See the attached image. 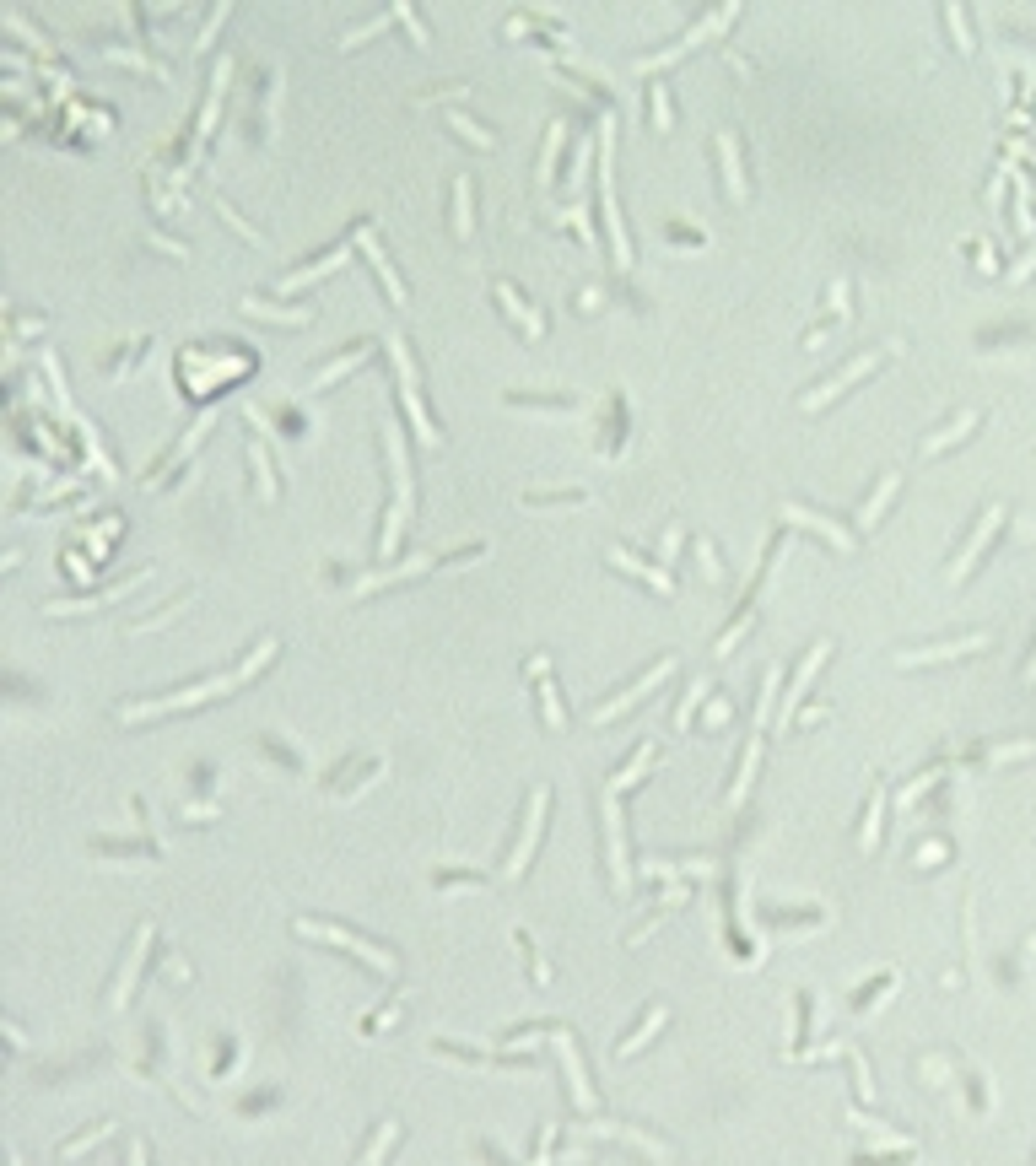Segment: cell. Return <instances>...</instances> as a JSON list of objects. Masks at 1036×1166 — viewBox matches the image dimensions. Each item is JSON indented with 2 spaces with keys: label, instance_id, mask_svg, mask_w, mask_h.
Listing matches in <instances>:
<instances>
[{
  "label": "cell",
  "instance_id": "cell-14",
  "mask_svg": "<svg viewBox=\"0 0 1036 1166\" xmlns=\"http://www.w3.org/2000/svg\"><path fill=\"white\" fill-rule=\"evenodd\" d=\"M152 940H157V923H141V929H135V946H130V956H125V967H119L114 988H108V1009H125L130 1005V988H135V977H141V961H146Z\"/></svg>",
  "mask_w": 1036,
  "mask_h": 1166
},
{
  "label": "cell",
  "instance_id": "cell-22",
  "mask_svg": "<svg viewBox=\"0 0 1036 1166\" xmlns=\"http://www.w3.org/2000/svg\"><path fill=\"white\" fill-rule=\"evenodd\" d=\"M238 308H243L249 319H276V324H314V308H308V303H303V308H297V303H270V297H259V292H243V297H238Z\"/></svg>",
  "mask_w": 1036,
  "mask_h": 1166
},
{
  "label": "cell",
  "instance_id": "cell-36",
  "mask_svg": "<svg viewBox=\"0 0 1036 1166\" xmlns=\"http://www.w3.org/2000/svg\"><path fill=\"white\" fill-rule=\"evenodd\" d=\"M648 103H654V130L669 135V130H675V97H669V87L654 81V87H648Z\"/></svg>",
  "mask_w": 1036,
  "mask_h": 1166
},
{
  "label": "cell",
  "instance_id": "cell-18",
  "mask_svg": "<svg viewBox=\"0 0 1036 1166\" xmlns=\"http://www.w3.org/2000/svg\"><path fill=\"white\" fill-rule=\"evenodd\" d=\"M556 1053H562V1064H567V1085H572V1102H578V1112H594V1085H589V1070H583V1059H578V1042H572V1032H567V1026H556Z\"/></svg>",
  "mask_w": 1036,
  "mask_h": 1166
},
{
  "label": "cell",
  "instance_id": "cell-49",
  "mask_svg": "<svg viewBox=\"0 0 1036 1166\" xmlns=\"http://www.w3.org/2000/svg\"><path fill=\"white\" fill-rule=\"evenodd\" d=\"M221 22H227V6H217V11H211V22L200 28V38H194V55H206V49H211V38H217Z\"/></svg>",
  "mask_w": 1036,
  "mask_h": 1166
},
{
  "label": "cell",
  "instance_id": "cell-23",
  "mask_svg": "<svg viewBox=\"0 0 1036 1166\" xmlns=\"http://www.w3.org/2000/svg\"><path fill=\"white\" fill-rule=\"evenodd\" d=\"M373 351H378V341H356V346H345V357H335V362H324V368H318L314 379H308V389H314V395H324L330 383H341L345 373H356V368H362V362H368Z\"/></svg>",
  "mask_w": 1036,
  "mask_h": 1166
},
{
  "label": "cell",
  "instance_id": "cell-38",
  "mask_svg": "<svg viewBox=\"0 0 1036 1166\" xmlns=\"http://www.w3.org/2000/svg\"><path fill=\"white\" fill-rule=\"evenodd\" d=\"M389 11H394V22L410 32V44H416V49H427V44H432V38H427V22L416 17V6H410V0H394Z\"/></svg>",
  "mask_w": 1036,
  "mask_h": 1166
},
{
  "label": "cell",
  "instance_id": "cell-3",
  "mask_svg": "<svg viewBox=\"0 0 1036 1166\" xmlns=\"http://www.w3.org/2000/svg\"><path fill=\"white\" fill-rule=\"evenodd\" d=\"M389 362L400 373V406H406L410 427H416V443L421 448H443V427L432 421V410L421 406V373H416V357H410L406 335H389Z\"/></svg>",
  "mask_w": 1036,
  "mask_h": 1166
},
{
  "label": "cell",
  "instance_id": "cell-35",
  "mask_svg": "<svg viewBox=\"0 0 1036 1166\" xmlns=\"http://www.w3.org/2000/svg\"><path fill=\"white\" fill-rule=\"evenodd\" d=\"M880 816H885V788L875 784V794H869V810H864V826H858V843H864V853L880 843Z\"/></svg>",
  "mask_w": 1036,
  "mask_h": 1166
},
{
  "label": "cell",
  "instance_id": "cell-7",
  "mask_svg": "<svg viewBox=\"0 0 1036 1166\" xmlns=\"http://www.w3.org/2000/svg\"><path fill=\"white\" fill-rule=\"evenodd\" d=\"M734 17H740V6H713V11H707V17H702L696 28H686V32H680V38H675L669 49H659V55H643V60H637V70H659V65L680 60V55H686V49H696L702 38H713V32H723V28H729V22H734Z\"/></svg>",
  "mask_w": 1036,
  "mask_h": 1166
},
{
  "label": "cell",
  "instance_id": "cell-6",
  "mask_svg": "<svg viewBox=\"0 0 1036 1166\" xmlns=\"http://www.w3.org/2000/svg\"><path fill=\"white\" fill-rule=\"evenodd\" d=\"M669 675H675V654H659V659H654V670H643L637 681H627V686L610 696V702H599L589 719H594V724H610V719H621V713H627V708H637V702H643L648 692H659Z\"/></svg>",
  "mask_w": 1036,
  "mask_h": 1166
},
{
  "label": "cell",
  "instance_id": "cell-1",
  "mask_svg": "<svg viewBox=\"0 0 1036 1166\" xmlns=\"http://www.w3.org/2000/svg\"><path fill=\"white\" fill-rule=\"evenodd\" d=\"M383 433V454H389V475H394V503L383 508V530H378V557H394V545L410 524V508H416V475H410V454H406V433L394 416L378 421Z\"/></svg>",
  "mask_w": 1036,
  "mask_h": 1166
},
{
  "label": "cell",
  "instance_id": "cell-9",
  "mask_svg": "<svg viewBox=\"0 0 1036 1166\" xmlns=\"http://www.w3.org/2000/svg\"><path fill=\"white\" fill-rule=\"evenodd\" d=\"M297 934H314V940H330V946L356 950L373 972H394V956H389L383 946H373V940H362L356 929H341V923H303V918H297Z\"/></svg>",
  "mask_w": 1036,
  "mask_h": 1166
},
{
  "label": "cell",
  "instance_id": "cell-21",
  "mask_svg": "<svg viewBox=\"0 0 1036 1166\" xmlns=\"http://www.w3.org/2000/svg\"><path fill=\"white\" fill-rule=\"evenodd\" d=\"M351 244H356V238H335V244H330V249L318 254V259H308L303 270H292V276H281V292H303V286H308V282H318V276H330V270L341 265L345 254H351Z\"/></svg>",
  "mask_w": 1036,
  "mask_h": 1166
},
{
  "label": "cell",
  "instance_id": "cell-55",
  "mask_svg": "<svg viewBox=\"0 0 1036 1166\" xmlns=\"http://www.w3.org/2000/svg\"><path fill=\"white\" fill-rule=\"evenodd\" d=\"M1026 681H1036V659H1031V664H1026Z\"/></svg>",
  "mask_w": 1036,
  "mask_h": 1166
},
{
  "label": "cell",
  "instance_id": "cell-11",
  "mask_svg": "<svg viewBox=\"0 0 1036 1166\" xmlns=\"http://www.w3.org/2000/svg\"><path fill=\"white\" fill-rule=\"evenodd\" d=\"M351 238H356V249H362V259H368V265H373V276H378V286H383V292H389V303H394V308H400V303H406L410 292H406V282H400V270H394V265H389V254H383V244H378L373 221L362 217V221H356V232H351Z\"/></svg>",
  "mask_w": 1036,
  "mask_h": 1166
},
{
  "label": "cell",
  "instance_id": "cell-52",
  "mask_svg": "<svg viewBox=\"0 0 1036 1166\" xmlns=\"http://www.w3.org/2000/svg\"><path fill=\"white\" fill-rule=\"evenodd\" d=\"M567 221H572V232H578L583 244H599V238H594V227H589V211H583V206H572V211H567Z\"/></svg>",
  "mask_w": 1036,
  "mask_h": 1166
},
{
  "label": "cell",
  "instance_id": "cell-28",
  "mask_svg": "<svg viewBox=\"0 0 1036 1166\" xmlns=\"http://www.w3.org/2000/svg\"><path fill=\"white\" fill-rule=\"evenodd\" d=\"M448 211H454V238H459V244H470V238H475V211H470V173H454V200H448Z\"/></svg>",
  "mask_w": 1036,
  "mask_h": 1166
},
{
  "label": "cell",
  "instance_id": "cell-41",
  "mask_svg": "<svg viewBox=\"0 0 1036 1166\" xmlns=\"http://www.w3.org/2000/svg\"><path fill=\"white\" fill-rule=\"evenodd\" d=\"M513 946L524 950V961H530V977H534V983H540V988H545V983H551V967H545V956L534 950V940H530V934H524V929H513Z\"/></svg>",
  "mask_w": 1036,
  "mask_h": 1166
},
{
  "label": "cell",
  "instance_id": "cell-37",
  "mask_svg": "<svg viewBox=\"0 0 1036 1166\" xmlns=\"http://www.w3.org/2000/svg\"><path fill=\"white\" fill-rule=\"evenodd\" d=\"M707 692H713V681H707V675H696V681L686 686V696H680V708H675V729H691V713L702 708V696H707Z\"/></svg>",
  "mask_w": 1036,
  "mask_h": 1166
},
{
  "label": "cell",
  "instance_id": "cell-32",
  "mask_svg": "<svg viewBox=\"0 0 1036 1166\" xmlns=\"http://www.w3.org/2000/svg\"><path fill=\"white\" fill-rule=\"evenodd\" d=\"M664 1021H669V1005H654V1015H643V1021H637V1026H631L627 1037H621V1047H616V1053H621V1059H631V1053H637V1047H648V1037H654V1032H659Z\"/></svg>",
  "mask_w": 1036,
  "mask_h": 1166
},
{
  "label": "cell",
  "instance_id": "cell-16",
  "mask_svg": "<svg viewBox=\"0 0 1036 1166\" xmlns=\"http://www.w3.org/2000/svg\"><path fill=\"white\" fill-rule=\"evenodd\" d=\"M249 421H254V438H249V465H254V486L265 503H276V465H270V433L259 421V406H249Z\"/></svg>",
  "mask_w": 1036,
  "mask_h": 1166
},
{
  "label": "cell",
  "instance_id": "cell-5",
  "mask_svg": "<svg viewBox=\"0 0 1036 1166\" xmlns=\"http://www.w3.org/2000/svg\"><path fill=\"white\" fill-rule=\"evenodd\" d=\"M891 351H896V341H885V346H869V351H858V357H848V362H843L831 379L810 383V389L799 395V406H805V410H820V406H831V400H843V389H853L858 379H869V373H875V368L885 362V357H891Z\"/></svg>",
  "mask_w": 1036,
  "mask_h": 1166
},
{
  "label": "cell",
  "instance_id": "cell-40",
  "mask_svg": "<svg viewBox=\"0 0 1036 1166\" xmlns=\"http://www.w3.org/2000/svg\"><path fill=\"white\" fill-rule=\"evenodd\" d=\"M507 406H540V410H578V395H507Z\"/></svg>",
  "mask_w": 1036,
  "mask_h": 1166
},
{
  "label": "cell",
  "instance_id": "cell-53",
  "mask_svg": "<svg viewBox=\"0 0 1036 1166\" xmlns=\"http://www.w3.org/2000/svg\"><path fill=\"white\" fill-rule=\"evenodd\" d=\"M394 1015H400V1009H394V1005H389V1009H378V1015H368V1021H362V1032H378V1026H389Z\"/></svg>",
  "mask_w": 1036,
  "mask_h": 1166
},
{
  "label": "cell",
  "instance_id": "cell-20",
  "mask_svg": "<svg viewBox=\"0 0 1036 1166\" xmlns=\"http://www.w3.org/2000/svg\"><path fill=\"white\" fill-rule=\"evenodd\" d=\"M982 643H988V632H967V637H955V643L902 648V654H896V664H940V659H961V654H972V648H982Z\"/></svg>",
  "mask_w": 1036,
  "mask_h": 1166
},
{
  "label": "cell",
  "instance_id": "cell-42",
  "mask_svg": "<svg viewBox=\"0 0 1036 1166\" xmlns=\"http://www.w3.org/2000/svg\"><path fill=\"white\" fill-rule=\"evenodd\" d=\"M891 988H896V972H880L869 988H853V1009H875L880 994H891Z\"/></svg>",
  "mask_w": 1036,
  "mask_h": 1166
},
{
  "label": "cell",
  "instance_id": "cell-10",
  "mask_svg": "<svg viewBox=\"0 0 1036 1166\" xmlns=\"http://www.w3.org/2000/svg\"><path fill=\"white\" fill-rule=\"evenodd\" d=\"M826 659H831V637H820V643H810V648H805V659H799L793 681H788L783 708H778V729L793 724V713H799V702L810 696V681H816V670H826Z\"/></svg>",
  "mask_w": 1036,
  "mask_h": 1166
},
{
  "label": "cell",
  "instance_id": "cell-12",
  "mask_svg": "<svg viewBox=\"0 0 1036 1166\" xmlns=\"http://www.w3.org/2000/svg\"><path fill=\"white\" fill-rule=\"evenodd\" d=\"M999 524H1005V503H993V508H982L977 513V524H972V535H967V545L955 551V562H950V583H961L967 572H972V562L982 557V545L999 535Z\"/></svg>",
  "mask_w": 1036,
  "mask_h": 1166
},
{
  "label": "cell",
  "instance_id": "cell-26",
  "mask_svg": "<svg viewBox=\"0 0 1036 1166\" xmlns=\"http://www.w3.org/2000/svg\"><path fill=\"white\" fill-rule=\"evenodd\" d=\"M896 486H902V475H896V470H885V475H880V481H875V492L864 497V508H858V530H864V535L875 530V524H880V513L891 508V497H896Z\"/></svg>",
  "mask_w": 1036,
  "mask_h": 1166
},
{
  "label": "cell",
  "instance_id": "cell-2",
  "mask_svg": "<svg viewBox=\"0 0 1036 1166\" xmlns=\"http://www.w3.org/2000/svg\"><path fill=\"white\" fill-rule=\"evenodd\" d=\"M599 217H605V238H610L616 265L627 270L631 265V238H627V221H621V200H616V119H610V114H605V125H599Z\"/></svg>",
  "mask_w": 1036,
  "mask_h": 1166
},
{
  "label": "cell",
  "instance_id": "cell-48",
  "mask_svg": "<svg viewBox=\"0 0 1036 1166\" xmlns=\"http://www.w3.org/2000/svg\"><path fill=\"white\" fill-rule=\"evenodd\" d=\"M680 535H686L680 524H669V530H664V545H659V562H664V568H675V557H680Z\"/></svg>",
  "mask_w": 1036,
  "mask_h": 1166
},
{
  "label": "cell",
  "instance_id": "cell-51",
  "mask_svg": "<svg viewBox=\"0 0 1036 1166\" xmlns=\"http://www.w3.org/2000/svg\"><path fill=\"white\" fill-rule=\"evenodd\" d=\"M217 211H221V221H232V227H238V232H243V238H249V244H265V238H259V232H254L249 221L238 217V211H232V206H227V200H217Z\"/></svg>",
  "mask_w": 1036,
  "mask_h": 1166
},
{
  "label": "cell",
  "instance_id": "cell-8",
  "mask_svg": "<svg viewBox=\"0 0 1036 1166\" xmlns=\"http://www.w3.org/2000/svg\"><path fill=\"white\" fill-rule=\"evenodd\" d=\"M545 810H551V788H534L530 794V810H524V832H518V843H513V853H507V870L503 875H524L530 870L534 848H540V832H545Z\"/></svg>",
  "mask_w": 1036,
  "mask_h": 1166
},
{
  "label": "cell",
  "instance_id": "cell-17",
  "mask_svg": "<svg viewBox=\"0 0 1036 1166\" xmlns=\"http://www.w3.org/2000/svg\"><path fill=\"white\" fill-rule=\"evenodd\" d=\"M718 168H723V194L740 206L751 184H745V152H740V135L734 130H718Z\"/></svg>",
  "mask_w": 1036,
  "mask_h": 1166
},
{
  "label": "cell",
  "instance_id": "cell-25",
  "mask_svg": "<svg viewBox=\"0 0 1036 1166\" xmlns=\"http://www.w3.org/2000/svg\"><path fill=\"white\" fill-rule=\"evenodd\" d=\"M610 562H616L621 572H631V578H643V583H648L654 595H664V599L675 595V572H669V568H648V562H637V557H631L627 545H621V551H616Z\"/></svg>",
  "mask_w": 1036,
  "mask_h": 1166
},
{
  "label": "cell",
  "instance_id": "cell-50",
  "mask_svg": "<svg viewBox=\"0 0 1036 1166\" xmlns=\"http://www.w3.org/2000/svg\"><path fill=\"white\" fill-rule=\"evenodd\" d=\"M108 1129H114V1123H103V1129H87V1135H81V1139H70V1145H60V1156H81V1150H87V1145H97V1139L108 1135Z\"/></svg>",
  "mask_w": 1036,
  "mask_h": 1166
},
{
  "label": "cell",
  "instance_id": "cell-30",
  "mask_svg": "<svg viewBox=\"0 0 1036 1166\" xmlns=\"http://www.w3.org/2000/svg\"><path fill=\"white\" fill-rule=\"evenodd\" d=\"M394 1145H400V1118H383V1123H378V1129H373V1139L362 1145V1156H356V1166H383V1156H389Z\"/></svg>",
  "mask_w": 1036,
  "mask_h": 1166
},
{
  "label": "cell",
  "instance_id": "cell-46",
  "mask_svg": "<svg viewBox=\"0 0 1036 1166\" xmlns=\"http://www.w3.org/2000/svg\"><path fill=\"white\" fill-rule=\"evenodd\" d=\"M696 557H702V572H707L713 583H723V578H729V572H723V562H718V551H713V540H707V535H696Z\"/></svg>",
  "mask_w": 1036,
  "mask_h": 1166
},
{
  "label": "cell",
  "instance_id": "cell-4",
  "mask_svg": "<svg viewBox=\"0 0 1036 1166\" xmlns=\"http://www.w3.org/2000/svg\"><path fill=\"white\" fill-rule=\"evenodd\" d=\"M243 686V675L238 670H227V675H211V681H194L189 692H173V696H157V702H135V708H119V719L125 724H146V719H162V713H184V708H200V702H211V696H227Z\"/></svg>",
  "mask_w": 1036,
  "mask_h": 1166
},
{
  "label": "cell",
  "instance_id": "cell-33",
  "mask_svg": "<svg viewBox=\"0 0 1036 1166\" xmlns=\"http://www.w3.org/2000/svg\"><path fill=\"white\" fill-rule=\"evenodd\" d=\"M648 761H654V740H643V746L631 751V761L621 767V772H616V778H610V784H605V794H627V788L637 784L643 772H648Z\"/></svg>",
  "mask_w": 1036,
  "mask_h": 1166
},
{
  "label": "cell",
  "instance_id": "cell-31",
  "mask_svg": "<svg viewBox=\"0 0 1036 1166\" xmlns=\"http://www.w3.org/2000/svg\"><path fill=\"white\" fill-rule=\"evenodd\" d=\"M567 119H551V125H545V141H540V168H534V173H540V184H551V179H556V157H562V141H567Z\"/></svg>",
  "mask_w": 1036,
  "mask_h": 1166
},
{
  "label": "cell",
  "instance_id": "cell-24",
  "mask_svg": "<svg viewBox=\"0 0 1036 1166\" xmlns=\"http://www.w3.org/2000/svg\"><path fill=\"white\" fill-rule=\"evenodd\" d=\"M788 524H805V530H816V535H826L837 551H853V535L837 524V519H826V513H816V508L805 503H788Z\"/></svg>",
  "mask_w": 1036,
  "mask_h": 1166
},
{
  "label": "cell",
  "instance_id": "cell-47",
  "mask_svg": "<svg viewBox=\"0 0 1036 1166\" xmlns=\"http://www.w3.org/2000/svg\"><path fill=\"white\" fill-rule=\"evenodd\" d=\"M108 55H114V60H125V65H135V70H146V76H157V81H168V70H162L157 60H146L141 49H108Z\"/></svg>",
  "mask_w": 1036,
  "mask_h": 1166
},
{
  "label": "cell",
  "instance_id": "cell-44",
  "mask_svg": "<svg viewBox=\"0 0 1036 1166\" xmlns=\"http://www.w3.org/2000/svg\"><path fill=\"white\" fill-rule=\"evenodd\" d=\"M944 22H950V32H955V49H961V55H972V28H967V11H961V6H944Z\"/></svg>",
  "mask_w": 1036,
  "mask_h": 1166
},
{
  "label": "cell",
  "instance_id": "cell-19",
  "mask_svg": "<svg viewBox=\"0 0 1036 1166\" xmlns=\"http://www.w3.org/2000/svg\"><path fill=\"white\" fill-rule=\"evenodd\" d=\"M530 681H534V696H540V719H545V729H562L567 708H562V696H556V686H551V659H545V654L530 659Z\"/></svg>",
  "mask_w": 1036,
  "mask_h": 1166
},
{
  "label": "cell",
  "instance_id": "cell-29",
  "mask_svg": "<svg viewBox=\"0 0 1036 1166\" xmlns=\"http://www.w3.org/2000/svg\"><path fill=\"white\" fill-rule=\"evenodd\" d=\"M848 319H853V308H848V276H837V282H831V297H826V319H820L816 330L805 335V346H816L831 324H848Z\"/></svg>",
  "mask_w": 1036,
  "mask_h": 1166
},
{
  "label": "cell",
  "instance_id": "cell-27",
  "mask_svg": "<svg viewBox=\"0 0 1036 1166\" xmlns=\"http://www.w3.org/2000/svg\"><path fill=\"white\" fill-rule=\"evenodd\" d=\"M977 421H982V410H961V416H955L950 427H934V433L923 438V459H934V454H944L950 443H961V438H967V433L977 427Z\"/></svg>",
  "mask_w": 1036,
  "mask_h": 1166
},
{
  "label": "cell",
  "instance_id": "cell-34",
  "mask_svg": "<svg viewBox=\"0 0 1036 1166\" xmlns=\"http://www.w3.org/2000/svg\"><path fill=\"white\" fill-rule=\"evenodd\" d=\"M448 125L459 130V135H465L470 146H481V152H492V146H497V135H492V130L481 125V119H470V114H459V108H448Z\"/></svg>",
  "mask_w": 1036,
  "mask_h": 1166
},
{
  "label": "cell",
  "instance_id": "cell-45",
  "mask_svg": "<svg viewBox=\"0 0 1036 1166\" xmlns=\"http://www.w3.org/2000/svg\"><path fill=\"white\" fill-rule=\"evenodd\" d=\"M432 885L438 891H459V885H486V875H475V870H438Z\"/></svg>",
  "mask_w": 1036,
  "mask_h": 1166
},
{
  "label": "cell",
  "instance_id": "cell-39",
  "mask_svg": "<svg viewBox=\"0 0 1036 1166\" xmlns=\"http://www.w3.org/2000/svg\"><path fill=\"white\" fill-rule=\"evenodd\" d=\"M518 503H524V508H583V503H589V492H524Z\"/></svg>",
  "mask_w": 1036,
  "mask_h": 1166
},
{
  "label": "cell",
  "instance_id": "cell-15",
  "mask_svg": "<svg viewBox=\"0 0 1036 1166\" xmlns=\"http://www.w3.org/2000/svg\"><path fill=\"white\" fill-rule=\"evenodd\" d=\"M599 810H605V843H610V881H616V891H627V832H621V794H605L599 799Z\"/></svg>",
  "mask_w": 1036,
  "mask_h": 1166
},
{
  "label": "cell",
  "instance_id": "cell-43",
  "mask_svg": "<svg viewBox=\"0 0 1036 1166\" xmlns=\"http://www.w3.org/2000/svg\"><path fill=\"white\" fill-rule=\"evenodd\" d=\"M389 17H394V11H378L373 22H362V28H351V32H345V38H341V49H356V44H368V38H378V32L389 28Z\"/></svg>",
  "mask_w": 1036,
  "mask_h": 1166
},
{
  "label": "cell",
  "instance_id": "cell-13",
  "mask_svg": "<svg viewBox=\"0 0 1036 1166\" xmlns=\"http://www.w3.org/2000/svg\"><path fill=\"white\" fill-rule=\"evenodd\" d=\"M492 297H497V303H503V314L524 330V341H545V314H540V308H534V303L513 282H492Z\"/></svg>",
  "mask_w": 1036,
  "mask_h": 1166
},
{
  "label": "cell",
  "instance_id": "cell-54",
  "mask_svg": "<svg viewBox=\"0 0 1036 1166\" xmlns=\"http://www.w3.org/2000/svg\"><path fill=\"white\" fill-rule=\"evenodd\" d=\"M125 1166H146V1145H141V1139H130V1150H125Z\"/></svg>",
  "mask_w": 1036,
  "mask_h": 1166
}]
</instances>
